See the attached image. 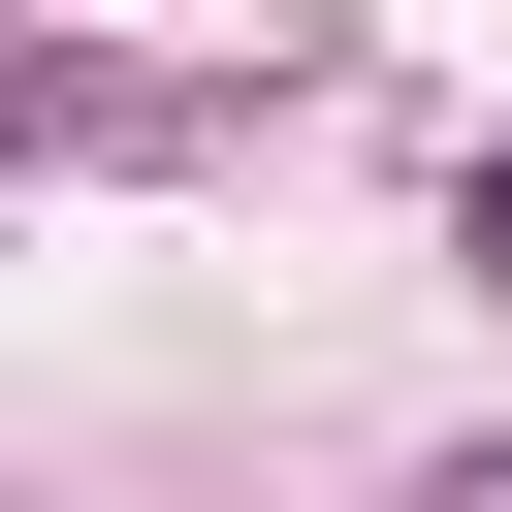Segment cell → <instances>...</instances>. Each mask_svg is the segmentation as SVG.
I'll return each mask as SVG.
<instances>
[{
  "label": "cell",
  "mask_w": 512,
  "mask_h": 512,
  "mask_svg": "<svg viewBox=\"0 0 512 512\" xmlns=\"http://www.w3.org/2000/svg\"><path fill=\"white\" fill-rule=\"evenodd\" d=\"M480 256H512V160H480Z\"/></svg>",
  "instance_id": "1"
}]
</instances>
